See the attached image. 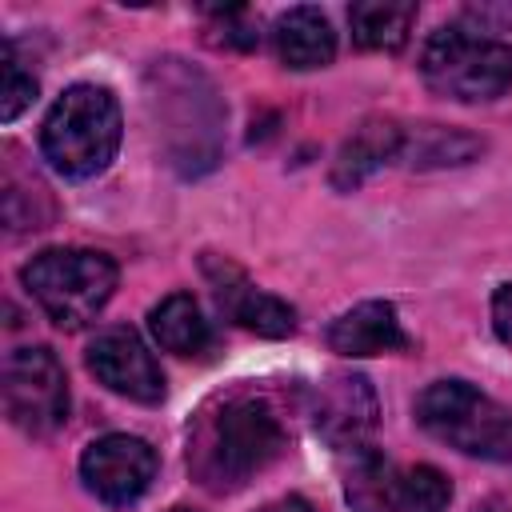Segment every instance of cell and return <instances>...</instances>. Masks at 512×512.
Wrapping results in <instances>:
<instances>
[{
    "mask_svg": "<svg viewBox=\"0 0 512 512\" xmlns=\"http://www.w3.org/2000/svg\"><path fill=\"white\" fill-rule=\"evenodd\" d=\"M476 152H484V140H476L468 132H456V128H440V124H424V128H416V132L404 136V156L416 168L468 164Z\"/></svg>",
    "mask_w": 512,
    "mask_h": 512,
    "instance_id": "cell-17",
    "label": "cell"
},
{
    "mask_svg": "<svg viewBox=\"0 0 512 512\" xmlns=\"http://www.w3.org/2000/svg\"><path fill=\"white\" fill-rule=\"evenodd\" d=\"M204 272H208V280H212V288H216L220 308H224L240 328H248V332H256V336H292V332H296V312H292L284 300H276L272 292H260L232 260L208 252V256H204Z\"/></svg>",
    "mask_w": 512,
    "mask_h": 512,
    "instance_id": "cell-11",
    "label": "cell"
},
{
    "mask_svg": "<svg viewBox=\"0 0 512 512\" xmlns=\"http://www.w3.org/2000/svg\"><path fill=\"white\" fill-rule=\"evenodd\" d=\"M328 348L340 356H380V352H404L408 336L388 300H364L332 320Z\"/></svg>",
    "mask_w": 512,
    "mask_h": 512,
    "instance_id": "cell-13",
    "label": "cell"
},
{
    "mask_svg": "<svg viewBox=\"0 0 512 512\" xmlns=\"http://www.w3.org/2000/svg\"><path fill=\"white\" fill-rule=\"evenodd\" d=\"M420 76L436 96L460 104L496 100L512 88V44L464 24H444L424 40Z\"/></svg>",
    "mask_w": 512,
    "mask_h": 512,
    "instance_id": "cell-4",
    "label": "cell"
},
{
    "mask_svg": "<svg viewBox=\"0 0 512 512\" xmlns=\"http://www.w3.org/2000/svg\"><path fill=\"white\" fill-rule=\"evenodd\" d=\"M492 328H496V336L512 348V280L500 284L496 296H492Z\"/></svg>",
    "mask_w": 512,
    "mask_h": 512,
    "instance_id": "cell-19",
    "label": "cell"
},
{
    "mask_svg": "<svg viewBox=\"0 0 512 512\" xmlns=\"http://www.w3.org/2000/svg\"><path fill=\"white\" fill-rule=\"evenodd\" d=\"M316 432L336 448V452H364L372 448V432L380 420L376 392L364 376L356 372H332L324 384H316V408H312Z\"/></svg>",
    "mask_w": 512,
    "mask_h": 512,
    "instance_id": "cell-10",
    "label": "cell"
},
{
    "mask_svg": "<svg viewBox=\"0 0 512 512\" xmlns=\"http://www.w3.org/2000/svg\"><path fill=\"white\" fill-rule=\"evenodd\" d=\"M352 512H444L452 484L432 464H396L376 448L352 456L344 476Z\"/></svg>",
    "mask_w": 512,
    "mask_h": 512,
    "instance_id": "cell-6",
    "label": "cell"
},
{
    "mask_svg": "<svg viewBox=\"0 0 512 512\" xmlns=\"http://www.w3.org/2000/svg\"><path fill=\"white\" fill-rule=\"evenodd\" d=\"M88 372L116 396L136 400V404H160L164 400V372L148 344L132 328H104L88 352Z\"/></svg>",
    "mask_w": 512,
    "mask_h": 512,
    "instance_id": "cell-9",
    "label": "cell"
},
{
    "mask_svg": "<svg viewBox=\"0 0 512 512\" xmlns=\"http://www.w3.org/2000/svg\"><path fill=\"white\" fill-rule=\"evenodd\" d=\"M0 392L8 420L28 436H52L68 420V376L56 352L44 344L8 352Z\"/></svg>",
    "mask_w": 512,
    "mask_h": 512,
    "instance_id": "cell-7",
    "label": "cell"
},
{
    "mask_svg": "<svg viewBox=\"0 0 512 512\" xmlns=\"http://www.w3.org/2000/svg\"><path fill=\"white\" fill-rule=\"evenodd\" d=\"M288 448L284 420L264 396H228L188 432V468L208 492H236Z\"/></svg>",
    "mask_w": 512,
    "mask_h": 512,
    "instance_id": "cell-1",
    "label": "cell"
},
{
    "mask_svg": "<svg viewBox=\"0 0 512 512\" xmlns=\"http://www.w3.org/2000/svg\"><path fill=\"white\" fill-rule=\"evenodd\" d=\"M472 512H512V496H488V500H480Z\"/></svg>",
    "mask_w": 512,
    "mask_h": 512,
    "instance_id": "cell-21",
    "label": "cell"
},
{
    "mask_svg": "<svg viewBox=\"0 0 512 512\" xmlns=\"http://www.w3.org/2000/svg\"><path fill=\"white\" fill-rule=\"evenodd\" d=\"M148 328H152V340H156L164 352H176V356H200V352L212 344V328H208L200 304H196L188 292L164 296V300L148 312Z\"/></svg>",
    "mask_w": 512,
    "mask_h": 512,
    "instance_id": "cell-15",
    "label": "cell"
},
{
    "mask_svg": "<svg viewBox=\"0 0 512 512\" xmlns=\"http://www.w3.org/2000/svg\"><path fill=\"white\" fill-rule=\"evenodd\" d=\"M416 420L424 432H432L464 456L512 464V408L468 380L428 384L416 396Z\"/></svg>",
    "mask_w": 512,
    "mask_h": 512,
    "instance_id": "cell-3",
    "label": "cell"
},
{
    "mask_svg": "<svg viewBox=\"0 0 512 512\" xmlns=\"http://www.w3.org/2000/svg\"><path fill=\"white\" fill-rule=\"evenodd\" d=\"M156 476V452L148 440L128 436V432H108L92 440L80 456V480L84 488L112 508H124L148 492Z\"/></svg>",
    "mask_w": 512,
    "mask_h": 512,
    "instance_id": "cell-8",
    "label": "cell"
},
{
    "mask_svg": "<svg viewBox=\"0 0 512 512\" xmlns=\"http://www.w3.org/2000/svg\"><path fill=\"white\" fill-rule=\"evenodd\" d=\"M352 40L368 52H400L416 24L412 0H360L348 8Z\"/></svg>",
    "mask_w": 512,
    "mask_h": 512,
    "instance_id": "cell-16",
    "label": "cell"
},
{
    "mask_svg": "<svg viewBox=\"0 0 512 512\" xmlns=\"http://www.w3.org/2000/svg\"><path fill=\"white\" fill-rule=\"evenodd\" d=\"M272 44H276V56L288 68H300V72L324 68L336 56V32H332L328 16L312 4L280 12L276 24H272Z\"/></svg>",
    "mask_w": 512,
    "mask_h": 512,
    "instance_id": "cell-14",
    "label": "cell"
},
{
    "mask_svg": "<svg viewBox=\"0 0 512 512\" xmlns=\"http://www.w3.org/2000/svg\"><path fill=\"white\" fill-rule=\"evenodd\" d=\"M120 148V104L100 84H72L44 116L40 152L68 180L100 176Z\"/></svg>",
    "mask_w": 512,
    "mask_h": 512,
    "instance_id": "cell-2",
    "label": "cell"
},
{
    "mask_svg": "<svg viewBox=\"0 0 512 512\" xmlns=\"http://www.w3.org/2000/svg\"><path fill=\"white\" fill-rule=\"evenodd\" d=\"M404 136H408V128L396 124V120H388V116H368V120H360V124L344 136V144H340V152H336V160H332L328 184H332L336 192L360 188L368 176H376L380 168H388L392 160L404 156Z\"/></svg>",
    "mask_w": 512,
    "mask_h": 512,
    "instance_id": "cell-12",
    "label": "cell"
},
{
    "mask_svg": "<svg viewBox=\"0 0 512 512\" xmlns=\"http://www.w3.org/2000/svg\"><path fill=\"white\" fill-rule=\"evenodd\" d=\"M36 100V80L20 68L12 44H4V84H0V120H16Z\"/></svg>",
    "mask_w": 512,
    "mask_h": 512,
    "instance_id": "cell-18",
    "label": "cell"
},
{
    "mask_svg": "<svg viewBox=\"0 0 512 512\" xmlns=\"http://www.w3.org/2000/svg\"><path fill=\"white\" fill-rule=\"evenodd\" d=\"M260 512H316L304 496H284V500H272V504H264Z\"/></svg>",
    "mask_w": 512,
    "mask_h": 512,
    "instance_id": "cell-20",
    "label": "cell"
},
{
    "mask_svg": "<svg viewBox=\"0 0 512 512\" xmlns=\"http://www.w3.org/2000/svg\"><path fill=\"white\" fill-rule=\"evenodd\" d=\"M116 276V260L96 248H44L20 268L28 296L60 328L88 324L112 300Z\"/></svg>",
    "mask_w": 512,
    "mask_h": 512,
    "instance_id": "cell-5",
    "label": "cell"
},
{
    "mask_svg": "<svg viewBox=\"0 0 512 512\" xmlns=\"http://www.w3.org/2000/svg\"><path fill=\"white\" fill-rule=\"evenodd\" d=\"M176 512H188V508H176Z\"/></svg>",
    "mask_w": 512,
    "mask_h": 512,
    "instance_id": "cell-22",
    "label": "cell"
}]
</instances>
